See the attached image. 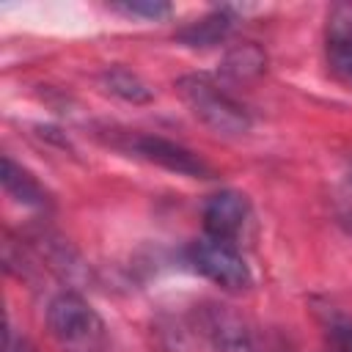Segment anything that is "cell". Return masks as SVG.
Masks as SVG:
<instances>
[{
  "instance_id": "obj_6",
  "label": "cell",
  "mask_w": 352,
  "mask_h": 352,
  "mask_svg": "<svg viewBox=\"0 0 352 352\" xmlns=\"http://www.w3.org/2000/svg\"><path fill=\"white\" fill-rule=\"evenodd\" d=\"M212 352H258L248 324L226 305H212L204 319Z\"/></svg>"
},
{
  "instance_id": "obj_12",
  "label": "cell",
  "mask_w": 352,
  "mask_h": 352,
  "mask_svg": "<svg viewBox=\"0 0 352 352\" xmlns=\"http://www.w3.org/2000/svg\"><path fill=\"white\" fill-rule=\"evenodd\" d=\"M327 352H352V322L336 316L327 324Z\"/></svg>"
},
{
  "instance_id": "obj_13",
  "label": "cell",
  "mask_w": 352,
  "mask_h": 352,
  "mask_svg": "<svg viewBox=\"0 0 352 352\" xmlns=\"http://www.w3.org/2000/svg\"><path fill=\"white\" fill-rule=\"evenodd\" d=\"M3 352H30V349L25 346V341H22V338H14V333L8 330V333H6V344H3Z\"/></svg>"
},
{
  "instance_id": "obj_8",
  "label": "cell",
  "mask_w": 352,
  "mask_h": 352,
  "mask_svg": "<svg viewBox=\"0 0 352 352\" xmlns=\"http://www.w3.org/2000/svg\"><path fill=\"white\" fill-rule=\"evenodd\" d=\"M0 179H3L6 192H8L11 198H16L19 204L38 206V209L50 204V195H47V190L41 187V182H38L28 168L16 165L8 154L3 157V173H0Z\"/></svg>"
},
{
  "instance_id": "obj_9",
  "label": "cell",
  "mask_w": 352,
  "mask_h": 352,
  "mask_svg": "<svg viewBox=\"0 0 352 352\" xmlns=\"http://www.w3.org/2000/svg\"><path fill=\"white\" fill-rule=\"evenodd\" d=\"M231 22L234 19L228 16V11H214V14L192 22L190 28H184L179 33V38L192 47H209V44H217L220 38H226V33L231 30Z\"/></svg>"
},
{
  "instance_id": "obj_14",
  "label": "cell",
  "mask_w": 352,
  "mask_h": 352,
  "mask_svg": "<svg viewBox=\"0 0 352 352\" xmlns=\"http://www.w3.org/2000/svg\"><path fill=\"white\" fill-rule=\"evenodd\" d=\"M267 352H292V349H289V346H286L283 341H275V344H272V346H270Z\"/></svg>"
},
{
  "instance_id": "obj_5",
  "label": "cell",
  "mask_w": 352,
  "mask_h": 352,
  "mask_svg": "<svg viewBox=\"0 0 352 352\" xmlns=\"http://www.w3.org/2000/svg\"><path fill=\"white\" fill-rule=\"evenodd\" d=\"M132 151L148 162H157L168 170L184 173V176H209V165L201 157H195L190 148H184L173 140L157 138V135H132Z\"/></svg>"
},
{
  "instance_id": "obj_1",
  "label": "cell",
  "mask_w": 352,
  "mask_h": 352,
  "mask_svg": "<svg viewBox=\"0 0 352 352\" xmlns=\"http://www.w3.org/2000/svg\"><path fill=\"white\" fill-rule=\"evenodd\" d=\"M176 91L182 102L192 110L195 118H201L209 129L220 135H245L250 129V116L248 110L226 94L212 77L206 74H184L176 82Z\"/></svg>"
},
{
  "instance_id": "obj_3",
  "label": "cell",
  "mask_w": 352,
  "mask_h": 352,
  "mask_svg": "<svg viewBox=\"0 0 352 352\" xmlns=\"http://www.w3.org/2000/svg\"><path fill=\"white\" fill-rule=\"evenodd\" d=\"M187 258L192 264L195 272H201L204 278H209L212 283L228 289V292H242L253 283L250 267L242 258L239 248L231 242H220L212 236H201L187 248Z\"/></svg>"
},
{
  "instance_id": "obj_15",
  "label": "cell",
  "mask_w": 352,
  "mask_h": 352,
  "mask_svg": "<svg viewBox=\"0 0 352 352\" xmlns=\"http://www.w3.org/2000/svg\"><path fill=\"white\" fill-rule=\"evenodd\" d=\"M102 352H107V349H102Z\"/></svg>"
},
{
  "instance_id": "obj_10",
  "label": "cell",
  "mask_w": 352,
  "mask_h": 352,
  "mask_svg": "<svg viewBox=\"0 0 352 352\" xmlns=\"http://www.w3.org/2000/svg\"><path fill=\"white\" fill-rule=\"evenodd\" d=\"M104 82H107V88L116 96H121L126 102H148L151 99V91L146 88V82L138 74H132L129 69H110V72H104Z\"/></svg>"
},
{
  "instance_id": "obj_4",
  "label": "cell",
  "mask_w": 352,
  "mask_h": 352,
  "mask_svg": "<svg viewBox=\"0 0 352 352\" xmlns=\"http://www.w3.org/2000/svg\"><path fill=\"white\" fill-rule=\"evenodd\" d=\"M250 223V204L236 190L214 192L204 206V234L236 245Z\"/></svg>"
},
{
  "instance_id": "obj_2",
  "label": "cell",
  "mask_w": 352,
  "mask_h": 352,
  "mask_svg": "<svg viewBox=\"0 0 352 352\" xmlns=\"http://www.w3.org/2000/svg\"><path fill=\"white\" fill-rule=\"evenodd\" d=\"M47 324L63 352H102L107 349V330L102 316L74 292H60L47 308Z\"/></svg>"
},
{
  "instance_id": "obj_11",
  "label": "cell",
  "mask_w": 352,
  "mask_h": 352,
  "mask_svg": "<svg viewBox=\"0 0 352 352\" xmlns=\"http://www.w3.org/2000/svg\"><path fill=\"white\" fill-rule=\"evenodd\" d=\"M116 11L121 14H129V16H146V19H162L170 14V6L168 3H160V0H132V3H116L113 6Z\"/></svg>"
},
{
  "instance_id": "obj_7",
  "label": "cell",
  "mask_w": 352,
  "mask_h": 352,
  "mask_svg": "<svg viewBox=\"0 0 352 352\" xmlns=\"http://www.w3.org/2000/svg\"><path fill=\"white\" fill-rule=\"evenodd\" d=\"M327 63L352 82V3L333 6L327 16Z\"/></svg>"
}]
</instances>
